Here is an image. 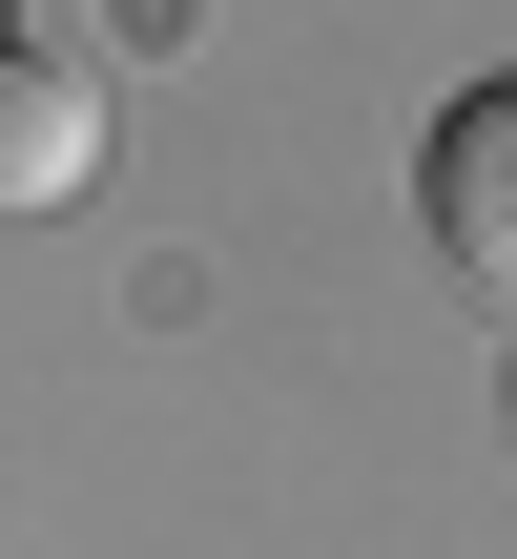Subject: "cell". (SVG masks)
<instances>
[{"mask_svg":"<svg viewBox=\"0 0 517 559\" xmlns=\"http://www.w3.org/2000/svg\"><path fill=\"white\" fill-rule=\"evenodd\" d=\"M414 207H435V249H456V270H477V290L517 311V83H477V104L435 124V166H414Z\"/></svg>","mask_w":517,"mask_h":559,"instance_id":"1","label":"cell"},{"mask_svg":"<svg viewBox=\"0 0 517 559\" xmlns=\"http://www.w3.org/2000/svg\"><path fill=\"white\" fill-rule=\"evenodd\" d=\"M104 166V83L83 62H0V207H62Z\"/></svg>","mask_w":517,"mask_h":559,"instance_id":"2","label":"cell"}]
</instances>
